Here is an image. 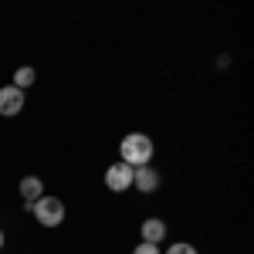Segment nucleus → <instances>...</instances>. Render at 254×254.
Masks as SVG:
<instances>
[{
	"instance_id": "7ed1b4c3",
	"label": "nucleus",
	"mask_w": 254,
	"mask_h": 254,
	"mask_svg": "<svg viewBox=\"0 0 254 254\" xmlns=\"http://www.w3.org/2000/svg\"><path fill=\"white\" fill-rule=\"evenodd\" d=\"M105 187H109L112 193H126V190H132V166H126V163H112V166L105 170Z\"/></svg>"
},
{
	"instance_id": "20e7f679",
	"label": "nucleus",
	"mask_w": 254,
	"mask_h": 254,
	"mask_svg": "<svg viewBox=\"0 0 254 254\" xmlns=\"http://www.w3.org/2000/svg\"><path fill=\"white\" fill-rule=\"evenodd\" d=\"M24 112V92L14 88V85H3L0 88V116L3 119H14Z\"/></svg>"
},
{
	"instance_id": "f257e3e1",
	"label": "nucleus",
	"mask_w": 254,
	"mask_h": 254,
	"mask_svg": "<svg viewBox=\"0 0 254 254\" xmlns=\"http://www.w3.org/2000/svg\"><path fill=\"white\" fill-rule=\"evenodd\" d=\"M153 156H156V142L153 136H146V132H129V136L119 142V163H126V166H153Z\"/></svg>"
},
{
	"instance_id": "423d86ee",
	"label": "nucleus",
	"mask_w": 254,
	"mask_h": 254,
	"mask_svg": "<svg viewBox=\"0 0 254 254\" xmlns=\"http://www.w3.org/2000/svg\"><path fill=\"white\" fill-rule=\"evenodd\" d=\"M170 234V227H166V220H159V217H146L142 224H139V237H142V244H163Z\"/></svg>"
},
{
	"instance_id": "1a4fd4ad",
	"label": "nucleus",
	"mask_w": 254,
	"mask_h": 254,
	"mask_svg": "<svg viewBox=\"0 0 254 254\" xmlns=\"http://www.w3.org/2000/svg\"><path fill=\"white\" fill-rule=\"evenodd\" d=\"M163 254H196V244H187V241H176V244H170Z\"/></svg>"
},
{
	"instance_id": "f03ea898",
	"label": "nucleus",
	"mask_w": 254,
	"mask_h": 254,
	"mask_svg": "<svg viewBox=\"0 0 254 254\" xmlns=\"http://www.w3.org/2000/svg\"><path fill=\"white\" fill-rule=\"evenodd\" d=\"M27 214H34V220H38L41 227H61L64 224V200L61 196H51V193H44L41 200H34L31 207H27Z\"/></svg>"
},
{
	"instance_id": "6e6552de",
	"label": "nucleus",
	"mask_w": 254,
	"mask_h": 254,
	"mask_svg": "<svg viewBox=\"0 0 254 254\" xmlns=\"http://www.w3.org/2000/svg\"><path fill=\"white\" fill-rule=\"evenodd\" d=\"M34 81H38V71H34L31 64H20L17 71H14V81H10V85H14V88H20V92H27Z\"/></svg>"
},
{
	"instance_id": "9d476101",
	"label": "nucleus",
	"mask_w": 254,
	"mask_h": 254,
	"mask_svg": "<svg viewBox=\"0 0 254 254\" xmlns=\"http://www.w3.org/2000/svg\"><path fill=\"white\" fill-rule=\"evenodd\" d=\"M132 254H163V251H159L156 244H142V241H139L136 248H132Z\"/></svg>"
},
{
	"instance_id": "39448f33",
	"label": "nucleus",
	"mask_w": 254,
	"mask_h": 254,
	"mask_svg": "<svg viewBox=\"0 0 254 254\" xmlns=\"http://www.w3.org/2000/svg\"><path fill=\"white\" fill-rule=\"evenodd\" d=\"M159 170L156 166H139V170H132V190H139V193H156L159 190Z\"/></svg>"
},
{
	"instance_id": "0eeeda50",
	"label": "nucleus",
	"mask_w": 254,
	"mask_h": 254,
	"mask_svg": "<svg viewBox=\"0 0 254 254\" xmlns=\"http://www.w3.org/2000/svg\"><path fill=\"white\" fill-rule=\"evenodd\" d=\"M17 190H20V196H24V210H27L34 200L44 196V180H41V176H24L17 183Z\"/></svg>"
},
{
	"instance_id": "9b49d317",
	"label": "nucleus",
	"mask_w": 254,
	"mask_h": 254,
	"mask_svg": "<svg viewBox=\"0 0 254 254\" xmlns=\"http://www.w3.org/2000/svg\"><path fill=\"white\" fill-rule=\"evenodd\" d=\"M3 244H7V234H3V227H0V251H3Z\"/></svg>"
}]
</instances>
